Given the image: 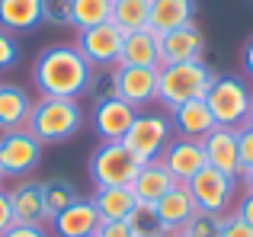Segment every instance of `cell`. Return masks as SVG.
Returning a JSON list of instances; mask_svg holds the SVG:
<instances>
[{
	"label": "cell",
	"mask_w": 253,
	"mask_h": 237,
	"mask_svg": "<svg viewBox=\"0 0 253 237\" xmlns=\"http://www.w3.org/2000/svg\"><path fill=\"white\" fill-rule=\"evenodd\" d=\"M93 68L84 61L77 45H51L42 48L32 68V80H36L42 96H55V100H81L86 96Z\"/></svg>",
	"instance_id": "6da1fadb"
},
{
	"label": "cell",
	"mask_w": 253,
	"mask_h": 237,
	"mask_svg": "<svg viewBox=\"0 0 253 237\" xmlns=\"http://www.w3.org/2000/svg\"><path fill=\"white\" fill-rule=\"evenodd\" d=\"M84 128V109L77 100H55V96H42L32 103L26 131L36 138L39 144H64Z\"/></svg>",
	"instance_id": "7a4b0ae2"
},
{
	"label": "cell",
	"mask_w": 253,
	"mask_h": 237,
	"mask_svg": "<svg viewBox=\"0 0 253 237\" xmlns=\"http://www.w3.org/2000/svg\"><path fill=\"white\" fill-rule=\"evenodd\" d=\"M211 80H215V71L205 61L161 64V71H157V103H164V109L173 113L183 103L205 100Z\"/></svg>",
	"instance_id": "3957f363"
},
{
	"label": "cell",
	"mask_w": 253,
	"mask_h": 237,
	"mask_svg": "<svg viewBox=\"0 0 253 237\" xmlns=\"http://www.w3.org/2000/svg\"><path fill=\"white\" fill-rule=\"evenodd\" d=\"M250 100H253L250 87L234 74H224V77L215 74L209 93H205V103L215 116V125H221V128H244L250 118Z\"/></svg>",
	"instance_id": "277c9868"
},
{
	"label": "cell",
	"mask_w": 253,
	"mask_h": 237,
	"mask_svg": "<svg viewBox=\"0 0 253 237\" xmlns=\"http://www.w3.org/2000/svg\"><path fill=\"white\" fill-rule=\"evenodd\" d=\"M144 163L125 148L122 141H103L90 154V180L96 189L106 186H131Z\"/></svg>",
	"instance_id": "5b68a950"
},
{
	"label": "cell",
	"mask_w": 253,
	"mask_h": 237,
	"mask_svg": "<svg viewBox=\"0 0 253 237\" xmlns=\"http://www.w3.org/2000/svg\"><path fill=\"white\" fill-rule=\"evenodd\" d=\"M170 135H173V122H170L167 113H141L138 109V116L131 122L128 135L122 138V144L141 163H151V160H161Z\"/></svg>",
	"instance_id": "8992f818"
},
{
	"label": "cell",
	"mask_w": 253,
	"mask_h": 237,
	"mask_svg": "<svg viewBox=\"0 0 253 237\" xmlns=\"http://www.w3.org/2000/svg\"><path fill=\"white\" fill-rule=\"evenodd\" d=\"M42 163V144L26 128L0 131V173L3 180H26Z\"/></svg>",
	"instance_id": "52a82bcc"
},
{
	"label": "cell",
	"mask_w": 253,
	"mask_h": 237,
	"mask_svg": "<svg viewBox=\"0 0 253 237\" xmlns=\"http://www.w3.org/2000/svg\"><path fill=\"white\" fill-rule=\"evenodd\" d=\"M122 42H125V32L119 29L116 23H103V26H93V29L77 32V51L84 55V61L90 64L93 71H103V68H119V58H122Z\"/></svg>",
	"instance_id": "ba28073f"
},
{
	"label": "cell",
	"mask_w": 253,
	"mask_h": 237,
	"mask_svg": "<svg viewBox=\"0 0 253 237\" xmlns=\"http://www.w3.org/2000/svg\"><path fill=\"white\" fill-rule=\"evenodd\" d=\"M234 186H237L234 176L221 173V170L209 167V163H205V167L186 183L192 202H196L199 208H205V212H218V215L234 202Z\"/></svg>",
	"instance_id": "9c48e42d"
},
{
	"label": "cell",
	"mask_w": 253,
	"mask_h": 237,
	"mask_svg": "<svg viewBox=\"0 0 253 237\" xmlns=\"http://www.w3.org/2000/svg\"><path fill=\"white\" fill-rule=\"evenodd\" d=\"M161 163L170 170V176L176 183H189L199 170L205 167V151L199 138H170L167 148L161 154Z\"/></svg>",
	"instance_id": "30bf717a"
},
{
	"label": "cell",
	"mask_w": 253,
	"mask_h": 237,
	"mask_svg": "<svg viewBox=\"0 0 253 237\" xmlns=\"http://www.w3.org/2000/svg\"><path fill=\"white\" fill-rule=\"evenodd\" d=\"M13 202V221L29 228H45V221H51V212L45 205V189L39 180H23L16 189H10Z\"/></svg>",
	"instance_id": "8fae6325"
},
{
	"label": "cell",
	"mask_w": 253,
	"mask_h": 237,
	"mask_svg": "<svg viewBox=\"0 0 253 237\" xmlns=\"http://www.w3.org/2000/svg\"><path fill=\"white\" fill-rule=\"evenodd\" d=\"M202 151H205V163L228 176H241V154H237V128H215L202 138Z\"/></svg>",
	"instance_id": "7c38bea8"
},
{
	"label": "cell",
	"mask_w": 253,
	"mask_h": 237,
	"mask_svg": "<svg viewBox=\"0 0 253 237\" xmlns=\"http://www.w3.org/2000/svg\"><path fill=\"white\" fill-rule=\"evenodd\" d=\"M157 71L161 68H116L119 100L131 103L135 109H144L148 103H157Z\"/></svg>",
	"instance_id": "4fadbf2b"
},
{
	"label": "cell",
	"mask_w": 253,
	"mask_h": 237,
	"mask_svg": "<svg viewBox=\"0 0 253 237\" xmlns=\"http://www.w3.org/2000/svg\"><path fill=\"white\" fill-rule=\"evenodd\" d=\"M205 55V36L199 26H183L173 32H161V61L164 64H183V61H202Z\"/></svg>",
	"instance_id": "5bb4252c"
},
{
	"label": "cell",
	"mask_w": 253,
	"mask_h": 237,
	"mask_svg": "<svg viewBox=\"0 0 253 237\" xmlns=\"http://www.w3.org/2000/svg\"><path fill=\"white\" fill-rule=\"evenodd\" d=\"M196 208H199V205L192 202V196H189V189H186V183H176V186H173L170 193L154 205L157 221H161V234H164V237H176L179 231H183L186 221L196 215Z\"/></svg>",
	"instance_id": "9a60e30c"
},
{
	"label": "cell",
	"mask_w": 253,
	"mask_h": 237,
	"mask_svg": "<svg viewBox=\"0 0 253 237\" xmlns=\"http://www.w3.org/2000/svg\"><path fill=\"white\" fill-rule=\"evenodd\" d=\"M138 109L125 100H109V103H99L93 109V128L103 141H122L128 135L131 122H135Z\"/></svg>",
	"instance_id": "2e32d148"
},
{
	"label": "cell",
	"mask_w": 253,
	"mask_h": 237,
	"mask_svg": "<svg viewBox=\"0 0 253 237\" xmlns=\"http://www.w3.org/2000/svg\"><path fill=\"white\" fill-rule=\"evenodd\" d=\"M122 68H161V32L148 29H138L128 32L122 42V58H119Z\"/></svg>",
	"instance_id": "e0dca14e"
},
{
	"label": "cell",
	"mask_w": 253,
	"mask_h": 237,
	"mask_svg": "<svg viewBox=\"0 0 253 237\" xmlns=\"http://www.w3.org/2000/svg\"><path fill=\"white\" fill-rule=\"evenodd\" d=\"M51 228L58 237H90L99 228V215L90 199H77L58 215H51Z\"/></svg>",
	"instance_id": "ac0fdd59"
},
{
	"label": "cell",
	"mask_w": 253,
	"mask_h": 237,
	"mask_svg": "<svg viewBox=\"0 0 253 237\" xmlns=\"http://www.w3.org/2000/svg\"><path fill=\"white\" fill-rule=\"evenodd\" d=\"M173 186H176V180L170 176V170L164 167L161 160H151L138 170L135 183H131V193H135V199L141 202V205H157Z\"/></svg>",
	"instance_id": "d6986e66"
},
{
	"label": "cell",
	"mask_w": 253,
	"mask_h": 237,
	"mask_svg": "<svg viewBox=\"0 0 253 237\" xmlns=\"http://www.w3.org/2000/svg\"><path fill=\"white\" fill-rule=\"evenodd\" d=\"M32 113V96L16 83H0V131L26 128Z\"/></svg>",
	"instance_id": "ffe728a7"
},
{
	"label": "cell",
	"mask_w": 253,
	"mask_h": 237,
	"mask_svg": "<svg viewBox=\"0 0 253 237\" xmlns=\"http://www.w3.org/2000/svg\"><path fill=\"white\" fill-rule=\"evenodd\" d=\"M196 23V3L192 0H151V29L173 32Z\"/></svg>",
	"instance_id": "44dd1931"
},
{
	"label": "cell",
	"mask_w": 253,
	"mask_h": 237,
	"mask_svg": "<svg viewBox=\"0 0 253 237\" xmlns=\"http://www.w3.org/2000/svg\"><path fill=\"white\" fill-rule=\"evenodd\" d=\"M170 122L176 125V131L183 138H199V141L215 128V116H211V109H209L205 100H192V103L176 106L170 113Z\"/></svg>",
	"instance_id": "7402d4cb"
},
{
	"label": "cell",
	"mask_w": 253,
	"mask_h": 237,
	"mask_svg": "<svg viewBox=\"0 0 253 237\" xmlns=\"http://www.w3.org/2000/svg\"><path fill=\"white\" fill-rule=\"evenodd\" d=\"M93 208H96L99 221H125L131 212H135L138 199L131 193V186H106L93 193Z\"/></svg>",
	"instance_id": "603a6c76"
},
{
	"label": "cell",
	"mask_w": 253,
	"mask_h": 237,
	"mask_svg": "<svg viewBox=\"0 0 253 237\" xmlns=\"http://www.w3.org/2000/svg\"><path fill=\"white\" fill-rule=\"evenodd\" d=\"M42 26V0H0V29L32 32Z\"/></svg>",
	"instance_id": "cb8c5ba5"
},
{
	"label": "cell",
	"mask_w": 253,
	"mask_h": 237,
	"mask_svg": "<svg viewBox=\"0 0 253 237\" xmlns=\"http://www.w3.org/2000/svg\"><path fill=\"white\" fill-rule=\"evenodd\" d=\"M119 29L128 36V32L148 29L151 23V0H112V19Z\"/></svg>",
	"instance_id": "d4e9b609"
},
{
	"label": "cell",
	"mask_w": 253,
	"mask_h": 237,
	"mask_svg": "<svg viewBox=\"0 0 253 237\" xmlns=\"http://www.w3.org/2000/svg\"><path fill=\"white\" fill-rule=\"evenodd\" d=\"M112 19V0H74V16L71 26L77 32L93 29V26H103Z\"/></svg>",
	"instance_id": "484cf974"
},
{
	"label": "cell",
	"mask_w": 253,
	"mask_h": 237,
	"mask_svg": "<svg viewBox=\"0 0 253 237\" xmlns=\"http://www.w3.org/2000/svg\"><path fill=\"white\" fill-rule=\"evenodd\" d=\"M221 225H224V215L196 208V215L183 225L179 234H186V237H221Z\"/></svg>",
	"instance_id": "4316f807"
},
{
	"label": "cell",
	"mask_w": 253,
	"mask_h": 237,
	"mask_svg": "<svg viewBox=\"0 0 253 237\" xmlns=\"http://www.w3.org/2000/svg\"><path fill=\"white\" fill-rule=\"evenodd\" d=\"M86 96L93 103H109L119 100V80H116V68H103V71H93L90 77V87H86Z\"/></svg>",
	"instance_id": "83f0119b"
},
{
	"label": "cell",
	"mask_w": 253,
	"mask_h": 237,
	"mask_svg": "<svg viewBox=\"0 0 253 237\" xmlns=\"http://www.w3.org/2000/svg\"><path fill=\"white\" fill-rule=\"evenodd\" d=\"M42 189H45V205H48L51 215H58L61 208H68L71 202L81 199V196H77V189L71 186L68 180H48V183H42Z\"/></svg>",
	"instance_id": "f1b7e54d"
},
{
	"label": "cell",
	"mask_w": 253,
	"mask_h": 237,
	"mask_svg": "<svg viewBox=\"0 0 253 237\" xmlns=\"http://www.w3.org/2000/svg\"><path fill=\"white\" fill-rule=\"evenodd\" d=\"M125 221H128V228H131V234H135V237L161 234V221H157L154 205H141V202H138V205H135V212H131Z\"/></svg>",
	"instance_id": "f546056e"
},
{
	"label": "cell",
	"mask_w": 253,
	"mask_h": 237,
	"mask_svg": "<svg viewBox=\"0 0 253 237\" xmlns=\"http://www.w3.org/2000/svg\"><path fill=\"white\" fill-rule=\"evenodd\" d=\"M74 0H42V23L48 26H71Z\"/></svg>",
	"instance_id": "4dcf8cb0"
},
{
	"label": "cell",
	"mask_w": 253,
	"mask_h": 237,
	"mask_svg": "<svg viewBox=\"0 0 253 237\" xmlns=\"http://www.w3.org/2000/svg\"><path fill=\"white\" fill-rule=\"evenodd\" d=\"M19 61V42L13 39V32H3L0 29V74L13 71Z\"/></svg>",
	"instance_id": "1f68e13d"
},
{
	"label": "cell",
	"mask_w": 253,
	"mask_h": 237,
	"mask_svg": "<svg viewBox=\"0 0 253 237\" xmlns=\"http://www.w3.org/2000/svg\"><path fill=\"white\" fill-rule=\"evenodd\" d=\"M237 154H241V173L253 170V125L237 128ZM241 180V176H237Z\"/></svg>",
	"instance_id": "d6a6232c"
},
{
	"label": "cell",
	"mask_w": 253,
	"mask_h": 237,
	"mask_svg": "<svg viewBox=\"0 0 253 237\" xmlns=\"http://www.w3.org/2000/svg\"><path fill=\"white\" fill-rule=\"evenodd\" d=\"M221 237H253V228L241 215H224V225H221Z\"/></svg>",
	"instance_id": "836d02e7"
},
{
	"label": "cell",
	"mask_w": 253,
	"mask_h": 237,
	"mask_svg": "<svg viewBox=\"0 0 253 237\" xmlns=\"http://www.w3.org/2000/svg\"><path fill=\"white\" fill-rule=\"evenodd\" d=\"M96 237H135L128 228V221H99Z\"/></svg>",
	"instance_id": "e575fe53"
},
{
	"label": "cell",
	"mask_w": 253,
	"mask_h": 237,
	"mask_svg": "<svg viewBox=\"0 0 253 237\" xmlns=\"http://www.w3.org/2000/svg\"><path fill=\"white\" fill-rule=\"evenodd\" d=\"M13 225H16V221H13V202H10V193L0 186V234H6Z\"/></svg>",
	"instance_id": "d590c367"
},
{
	"label": "cell",
	"mask_w": 253,
	"mask_h": 237,
	"mask_svg": "<svg viewBox=\"0 0 253 237\" xmlns=\"http://www.w3.org/2000/svg\"><path fill=\"white\" fill-rule=\"evenodd\" d=\"M0 237H48L45 234V228H29V225H13L6 234H0Z\"/></svg>",
	"instance_id": "8d00e7d4"
},
{
	"label": "cell",
	"mask_w": 253,
	"mask_h": 237,
	"mask_svg": "<svg viewBox=\"0 0 253 237\" xmlns=\"http://www.w3.org/2000/svg\"><path fill=\"white\" fill-rule=\"evenodd\" d=\"M237 215H241V218L253 228V193H247V196L241 199V205H237Z\"/></svg>",
	"instance_id": "74e56055"
},
{
	"label": "cell",
	"mask_w": 253,
	"mask_h": 237,
	"mask_svg": "<svg viewBox=\"0 0 253 237\" xmlns=\"http://www.w3.org/2000/svg\"><path fill=\"white\" fill-rule=\"evenodd\" d=\"M244 71H247V77L253 80V39L244 45Z\"/></svg>",
	"instance_id": "f35d334b"
},
{
	"label": "cell",
	"mask_w": 253,
	"mask_h": 237,
	"mask_svg": "<svg viewBox=\"0 0 253 237\" xmlns=\"http://www.w3.org/2000/svg\"><path fill=\"white\" fill-rule=\"evenodd\" d=\"M241 180L247 183V193H253V170H247V173H241Z\"/></svg>",
	"instance_id": "ab89813d"
},
{
	"label": "cell",
	"mask_w": 253,
	"mask_h": 237,
	"mask_svg": "<svg viewBox=\"0 0 253 237\" xmlns=\"http://www.w3.org/2000/svg\"><path fill=\"white\" fill-rule=\"evenodd\" d=\"M247 125H253V100H250V118H247Z\"/></svg>",
	"instance_id": "60d3db41"
},
{
	"label": "cell",
	"mask_w": 253,
	"mask_h": 237,
	"mask_svg": "<svg viewBox=\"0 0 253 237\" xmlns=\"http://www.w3.org/2000/svg\"><path fill=\"white\" fill-rule=\"evenodd\" d=\"M148 237H164V234H148Z\"/></svg>",
	"instance_id": "b9f144b4"
},
{
	"label": "cell",
	"mask_w": 253,
	"mask_h": 237,
	"mask_svg": "<svg viewBox=\"0 0 253 237\" xmlns=\"http://www.w3.org/2000/svg\"><path fill=\"white\" fill-rule=\"evenodd\" d=\"M176 237H186V234H176Z\"/></svg>",
	"instance_id": "7bdbcfd3"
},
{
	"label": "cell",
	"mask_w": 253,
	"mask_h": 237,
	"mask_svg": "<svg viewBox=\"0 0 253 237\" xmlns=\"http://www.w3.org/2000/svg\"><path fill=\"white\" fill-rule=\"evenodd\" d=\"M0 180H3V173H0Z\"/></svg>",
	"instance_id": "ee69618b"
},
{
	"label": "cell",
	"mask_w": 253,
	"mask_h": 237,
	"mask_svg": "<svg viewBox=\"0 0 253 237\" xmlns=\"http://www.w3.org/2000/svg\"><path fill=\"white\" fill-rule=\"evenodd\" d=\"M90 237H96V234H90Z\"/></svg>",
	"instance_id": "f6af8a7d"
}]
</instances>
